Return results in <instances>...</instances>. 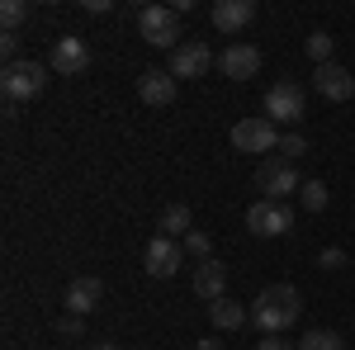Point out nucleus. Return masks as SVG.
<instances>
[{
  "instance_id": "obj_4",
  "label": "nucleus",
  "mask_w": 355,
  "mask_h": 350,
  "mask_svg": "<svg viewBox=\"0 0 355 350\" xmlns=\"http://www.w3.org/2000/svg\"><path fill=\"white\" fill-rule=\"evenodd\" d=\"M256 189H261V199L284 204L289 194H299V189H303V175L294 170V161H284V157H266V161L256 166Z\"/></svg>"
},
{
  "instance_id": "obj_6",
  "label": "nucleus",
  "mask_w": 355,
  "mask_h": 350,
  "mask_svg": "<svg viewBox=\"0 0 355 350\" xmlns=\"http://www.w3.org/2000/svg\"><path fill=\"white\" fill-rule=\"evenodd\" d=\"M246 227L256 237H284V232H294V209L289 204H275V199H256L246 209Z\"/></svg>"
},
{
  "instance_id": "obj_19",
  "label": "nucleus",
  "mask_w": 355,
  "mask_h": 350,
  "mask_svg": "<svg viewBox=\"0 0 355 350\" xmlns=\"http://www.w3.org/2000/svg\"><path fill=\"white\" fill-rule=\"evenodd\" d=\"M299 350H346V341H341L336 331L313 326V331H303V336H299Z\"/></svg>"
},
{
  "instance_id": "obj_25",
  "label": "nucleus",
  "mask_w": 355,
  "mask_h": 350,
  "mask_svg": "<svg viewBox=\"0 0 355 350\" xmlns=\"http://www.w3.org/2000/svg\"><path fill=\"white\" fill-rule=\"evenodd\" d=\"M57 336H62V341H81V336H85V317H76V313H62Z\"/></svg>"
},
{
  "instance_id": "obj_13",
  "label": "nucleus",
  "mask_w": 355,
  "mask_h": 350,
  "mask_svg": "<svg viewBox=\"0 0 355 350\" xmlns=\"http://www.w3.org/2000/svg\"><path fill=\"white\" fill-rule=\"evenodd\" d=\"M137 100L152 109H166L175 100V76L162 71V67H142V76H137Z\"/></svg>"
},
{
  "instance_id": "obj_20",
  "label": "nucleus",
  "mask_w": 355,
  "mask_h": 350,
  "mask_svg": "<svg viewBox=\"0 0 355 350\" xmlns=\"http://www.w3.org/2000/svg\"><path fill=\"white\" fill-rule=\"evenodd\" d=\"M327 199H331V189L322 185V180H303V189H299V204L308 209V213H322V209H327Z\"/></svg>"
},
{
  "instance_id": "obj_21",
  "label": "nucleus",
  "mask_w": 355,
  "mask_h": 350,
  "mask_svg": "<svg viewBox=\"0 0 355 350\" xmlns=\"http://www.w3.org/2000/svg\"><path fill=\"white\" fill-rule=\"evenodd\" d=\"M303 48H308V57H313L318 67H327V62H331V48H336V38H331L327 28H318V33H308V43H303Z\"/></svg>"
},
{
  "instance_id": "obj_1",
  "label": "nucleus",
  "mask_w": 355,
  "mask_h": 350,
  "mask_svg": "<svg viewBox=\"0 0 355 350\" xmlns=\"http://www.w3.org/2000/svg\"><path fill=\"white\" fill-rule=\"evenodd\" d=\"M299 313H303V298L294 284H266L251 303V322H256L261 336H284L299 322Z\"/></svg>"
},
{
  "instance_id": "obj_17",
  "label": "nucleus",
  "mask_w": 355,
  "mask_h": 350,
  "mask_svg": "<svg viewBox=\"0 0 355 350\" xmlns=\"http://www.w3.org/2000/svg\"><path fill=\"white\" fill-rule=\"evenodd\" d=\"M157 227H162V237H171V242H175V237L185 242V237L194 232V213H190V204H166L162 218H157Z\"/></svg>"
},
{
  "instance_id": "obj_31",
  "label": "nucleus",
  "mask_w": 355,
  "mask_h": 350,
  "mask_svg": "<svg viewBox=\"0 0 355 350\" xmlns=\"http://www.w3.org/2000/svg\"><path fill=\"white\" fill-rule=\"evenodd\" d=\"M90 350H119V346H114V341H95Z\"/></svg>"
},
{
  "instance_id": "obj_9",
  "label": "nucleus",
  "mask_w": 355,
  "mask_h": 350,
  "mask_svg": "<svg viewBox=\"0 0 355 350\" xmlns=\"http://www.w3.org/2000/svg\"><path fill=\"white\" fill-rule=\"evenodd\" d=\"M180 261H185V246L162 237V232H157V237L147 242V251H142V265H147L152 279H171V274L180 270Z\"/></svg>"
},
{
  "instance_id": "obj_15",
  "label": "nucleus",
  "mask_w": 355,
  "mask_h": 350,
  "mask_svg": "<svg viewBox=\"0 0 355 350\" xmlns=\"http://www.w3.org/2000/svg\"><path fill=\"white\" fill-rule=\"evenodd\" d=\"M209 19L218 33H242L251 19H256V0H218L214 10H209Z\"/></svg>"
},
{
  "instance_id": "obj_18",
  "label": "nucleus",
  "mask_w": 355,
  "mask_h": 350,
  "mask_svg": "<svg viewBox=\"0 0 355 350\" xmlns=\"http://www.w3.org/2000/svg\"><path fill=\"white\" fill-rule=\"evenodd\" d=\"M209 322L218 331H237V326L251 322V308H242L237 298H218V303H209Z\"/></svg>"
},
{
  "instance_id": "obj_12",
  "label": "nucleus",
  "mask_w": 355,
  "mask_h": 350,
  "mask_svg": "<svg viewBox=\"0 0 355 350\" xmlns=\"http://www.w3.org/2000/svg\"><path fill=\"white\" fill-rule=\"evenodd\" d=\"M313 90H318L322 100H331V105H346V100L355 95V76L346 71V67L327 62V67H318V71H313Z\"/></svg>"
},
{
  "instance_id": "obj_14",
  "label": "nucleus",
  "mask_w": 355,
  "mask_h": 350,
  "mask_svg": "<svg viewBox=\"0 0 355 350\" xmlns=\"http://www.w3.org/2000/svg\"><path fill=\"white\" fill-rule=\"evenodd\" d=\"M100 303H105V284H100L95 274H76V279L67 284V313L85 317V313H95Z\"/></svg>"
},
{
  "instance_id": "obj_3",
  "label": "nucleus",
  "mask_w": 355,
  "mask_h": 350,
  "mask_svg": "<svg viewBox=\"0 0 355 350\" xmlns=\"http://www.w3.org/2000/svg\"><path fill=\"white\" fill-rule=\"evenodd\" d=\"M137 33H142V43H152V48H180V15L171 10V5H142L137 10Z\"/></svg>"
},
{
  "instance_id": "obj_26",
  "label": "nucleus",
  "mask_w": 355,
  "mask_h": 350,
  "mask_svg": "<svg viewBox=\"0 0 355 350\" xmlns=\"http://www.w3.org/2000/svg\"><path fill=\"white\" fill-rule=\"evenodd\" d=\"M0 57H5V67L19 62V33H0Z\"/></svg>"
},
{
  "instance_id": "obj_27",
  "label": "nucleus",
  "mask_w": 355,
  "mask_h": 350,
  "mask_svg": "<svg viewBox=\"0 0 355 350\" xmlns=\"http://www.w3.org/2000/svg\"><path fill=\"white\" fill-rule=\"evenodd\" d=\"M318 265H322V270H341V265H346V251H341V246H327V251L318 256Z\"/></svg>"
},
{
  "instance_id": "obj_8",
  "label": "nucleus",
  "mask_w": 355,
  "mask_h": 350,
  "mask_svg": "<svg viewBox=\"0 0 355 350\" xmlns=\"http://www.w3.org/2000/svg\"><path fill=\"white\" fill-rule=\"evenodd\" d=\"M48 67H53V76H81L85 67H90V48H85V38H76V33H62V38H53Z\"/></svg>"
},
{
  "instance_id": "obj_7",
  "label": "nucleus",
  "mask_w": 355,
  "mask_h": 350,
  "mask_svg": "<svg viewBox=\"0 0 355 350\" xmlns=\"http://www.w3.org/2000/svg\"><path fill=\"white\" fill-rule=\"evenodd\" d=\"M232 147L237 152H246V157H256V152H275L279 147V133H275V123L261 114H251V119H237L232 123Z\"/></svg>"
},
{
  "instance_id": "obj_30",
  "label": "nucleus",
  "mask_w": 355,
  "mask_h": 350,
  "mask_svg": "<svg viewBox=\"0 0 355 350\" xmlns=\"http://www.w3.org/2000/svg\"><path fill=\"white\" fill-rule=\"evenodd\" d=\"M194 350H223V341H218V336H209V341H199Z\"/></svg>"
},
{
  "instance_id": "obj_11",
  "label": "nucleus",
  "mask_w": 355,
  "mask_h": 350,
  "mask_svg": "<svg viewBox=\"0 0 355 350\" xmlns=\"http://www.w3.org/2000/svg\"><path fill=\"white\" fill-rule=\"evenodd\" d=\"M218 71L227 81H251L256 71H261V48H251V43H232V48H223L218 53Z\"/></svg>"
},
{
  "instance_id": "obj_24",
  "label": "nucleus",
  "mask_w": 355,
  "mask_h": 350,
  "mask_svg": "<svg viewBox=\"0 0 355 350\" xmlns=\"http://www.w3.org/2000/svg\"><path fill=\"white\" fill-rule=\"evenodd\" d=\"M180 246H185V256H194V261H214V242H209V232H190Z\"/></svg>"
},
{
  "instance_id": "obj_5",
  "label": "nucleus",
  "mask_w": 355,
  "mask_h": 350,
  "mask_svg": "<svg viewBox=\"0 0 355 350\" xmlns=\"http://www.w3.org/2000/svg\"><path fill=\"white\" fill-rule=\"evenodd\" d=\"M303 109H308V95H303L299 81H275L270 90H266V119H270L275 128L284 123V128L294 133V123L303 119Z\"/></svg>"
},
{
  "instance_id": "obj_29",
  "label": "nucleus",
  "mask_w": 355,
  "mask_h": 350,
  "mask_svg": "<svg viewBox=\"0 0 355 350\" xmlns=\"http://www.w3.org/2000/svg\"><path fill=\"white\" fill-rule=\"evenodd\" d=\"M114 0H85V15H110Z\"/></svg>"
},
{
  "instance_id": "obj_28",
  "label": "nucleus",
  "mask_w": 355,
  "mask_h": 350,
  "mask_svg": "<svg viewBox=\"0 0 355 350\" xmlns=\"http://www.w3.org/2000/svg\"><path fill=\"white\" fill-rule=\"evenodd\" d=\"M256 350H299V341H284V336H261Z\"/></svg>"
},
{
  "instance_id": "obj_2",
  "label": "nucleus",
  "mask_w": 355,
  "mask_h": 350,
  "mask_svg": "<svg viewBox=\"0 0 355 350\" xmlns=\"http://www.w3.org/2000/svg\"><path fill=\"white\" fill-rule=\"evenodd\" d=\"M48 76H53V67H43V62H10L5 71H0V90H5V105H24V100H38L43 90H48Z\"/></svg>"
},
{
  "instance_id": "obj_23",
  "label": "nucleus",
  "mask_w": 355,
  "mask_h": 350,
  "mask_svg": "<svg viewBox=\"0 0 355 350\" xmlns=\"http://www.w3.org/2000/svg\"><path fill=\"white\" fill-rule=\"evenodd\" d=\"M275 152H279L284 161H299L303 152H308V137L303 133H279V147H275Z\"/></svg>"
},
{
  "instance_id": "obj_10",
  "label": "nucleus",
  "mask_w": 355,
  "mask_h": 350,
  "mask_svg": "<svg viewBox=\"0 0 355 350\" xmlns=\"http://www.w3.org/2000/svg\"><path fill=\"white\" fill-rule=\"evenodd\" d=\"M214 67V53H209V43H199V38H185L175 53H171V76H180V81H194V76H204Z\"/></svg>"
},
{
  "instance_id": "obj_22",
  "label": "nucleus",
  "mask_w": 355,
  "mask_h": 350,
  "mask_svg": "<svg viewBox=\"0 0 355 350\" xmlns=\"http://www.w3.org/2000/svg\"><path fill=\"white\" fill-rule=\"evenodd\" d=\"M24 19H28V0H0V24H5V33H15Z\"/></svg>"
},
{
  "instance_id": "obj_16",
  "label": "nucleus",
  "mask_w": 355,
  "mask_h": 350,
  "mask_svg": "<svg viewBox=\"0 0 355 350\" xmlns=\"http://www.w3.org/2000/svg\"><path fill=\"white\" fill-rule=\"evenodd\" d=\"M194 294L204 298V303L227 298V265L223 261H199V270H194Z\"/></svg>"
}]
</instances>
